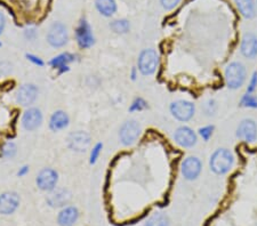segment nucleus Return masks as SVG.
<instances>
[{
	"label": "nucleus",
	"mask_w": 257,
	"mask_h": 226,
	"mask_svg": "<svg viewBox=\"0 0 257 226\" xmlns=\"http://www.w3.org/2000/svg\"><path fill=\"white\" fill-rule=\"evenodd\" d=\"M0 46H1V44H0Z\"/></svg>",
	"instance_id": "38"
},
{
	"label": "nucleus",
	"mask_w": 257,
	"mask_h": 226,
	"mask_svg": "<svg viewBox=\"0 0 257 226\" xmlns=\"http://www.w3.org/2000/svg\"><path fill=\"white\" fill-rule=\"evenodd\" d=\"M236 4L243 17L253 18L255 16V4H254V0H236Z\"/></svg>",
	"instance_id": "21"
},
{
	"label": "nucleus",
	"mask_w": 257,
	"mask_h": 226,
	"mask_svg": "<svg viewBox=\"0 0 257 226\" xmlns=\"http://www.w3.org/2000/svg\"><path fill=\"white\" fill-rule=\"evenodd\" d=\"M234 157L227 148H218L211 154L209 159L210 170L216 175H225L232 169Z\"/></svg>",
	"instance_id": "1"
},
{
	"label": "nucleus",
	"mask_w": 257,
	"mask_h": 226,
	"mask_svg": "<svg viewBox=\"0 0 257 226\" xmlns=\"http://www.w3.org/2000/svg\"><path fill=\"white\" fill-rule=\"evenodd\" d=\"M237 137L247 143H253L257 138V125L253 119H245L237 128Z\"/></svg>",
	"instance_id": "10"
},
{
	"label": "nucleus",
	"mask_w": 257,
	"mask_h": 226,
	"mask_svg": "<svg viewBox=\"0 0 257 226\" xmlns=\"http://www.w3.org/2000/svg\"><path fill=\"white\" fill-rule=\"evenodd\" d=\"M20 206V196L16 192H5L0 195V214L11 215Z\"/></svg>",
	"instance_id": "14"
},
{
	"label": "nucleus",
	"mask_w": 257,
	"mask_h": 226,
	"mask_svg": "<svg viewBox=\"0 0 257 226\" xmlns=\"http://www.w3.org/2000/svg\"><path fill=\"white\" fill-rule=\"evenodd\" d=\"M67 40H69V34H67L65 25L60 23V22L51 24L47 33L48 44L54 48H61L65 46Z\"/></svg>",
	"instance_id": "4"
},
{
	"label": "nucleus",
	"mask_w": 257,
	"mask_h": 226,
	"mask_svg": "<svg viewBox=\"0 0 257 226\" xmlns=\"http://www.w3.org/2000/svg\"><path fill=\"white\" fill-rule=\"evenodd\" d=\"M71 200V193L65 189L53 190L49 195L47 196L48 205L51 207H63Z\"/></svg>",
	"instance_id": "17"
},
{
	"label": "nucleus",
	"mask_w": 257,
	"mask_h": 226,
	"mask_svg": "<svg viewBox=\"0 0 257 226\" xmlns=\"http://www.w3.org/2000/svg\"><path fill=\"white\" fill-rule=\"evenodd\" d=\"M41 122H43V114H41L40 110L37 108H30L23 113L22 117V125L25 130L33 131L40 127Z\"/></svg>",
	"instance_id": "15"
},
{
	"label": "nucleus",
	"mask_w": 257,
	"mask_h": 226,
	"mask_svg": "<svg viewBox=\"0 0 257 226\" xmlns=\"http://www.w3.org/2000/svg\"><path fill=\"white\" fill-rule=\"evenodd\" d=\"M79 217V211L76 207L69 206L63 208L57 216V223L60 226H71L77 222Z\"/></svg>",
	"instance_id": "18"
},
{
	"label": "nucleus",
	"mask_w": 257,
	"mask_h": 226,
	"mask_svg": "<svg viewBox=\"0 0 257 226\" xmlns=\"http://www.w3.org/2000/svg\"><path fill=\"white\" fill-rule=\"evenodd\" d=\"M240 105L243 106V108L257 109V96L253 95L252 93H247L246 95H243L241 97Z\"/></svg>",
	"instance_id": "25"
},
{
	"label": "nucleus",
	"mask_w": 257,
	"mask_h": 226,
	"mask_svg": "<svg viewBox=\"0 0 257 226\" xmlns=\"http://www.w3.org/2000/svg\"><path fill=\"white\" fill-rule=\"evenodd\" d=\"M170 112H172L173 117L177 119L178 121L186 122L191 120L194 115L195 108L193 103L179 99V101H175L170 104Z\"/></svg>",
	"instance_id": "5"
},
{
	"label": "nucleus",
	"mask_w": 257,
	"mask_h": 226,
	"mask_svg": "<svg viewBox=\"0 0 257 226\" xmlns=\"http://www.w3.org/2000/svg\"><path fill=\"white\" fill-rule=\"evenodd\" d=\"M69 115L66 114L64 111H55L51 114L50 120H49V128L53 131H60L62 129L66 128L69 125Z\"/></svg>",
	"instance_id": "19"
},
{
	"label": "nucleus",
	"mask_w": 257,
	"mask_h": 226,
	"mask_svg": "<svg viewBox=\"0 0 257 226\" xmlns=\"http://www.w3.org/2000/svg\"><path fill=\"white\" fill-rule=\"evenodd\" d=\"M217 111V104L214 99H209L204 104V112L206 113V115H214Z\"/></svg>",
	"instance_id": "29"
},
{
	"label": "nucleus",
	"mask_w": 257,
	"mask_h": 226,
	"mask_svg": "<svg viewBox=\"0 0 257 226\" xmlns=\"http://www.w3.org/2000/svg\"><path fill=\"white\" fill-rule=\"evenodd\" d=\"M213 133H214V126H205V127L199 129V135H200L202 140L206 142L210 140V137L213 136Z\"/></svg>",
	"instance_id": "28"
},
{
	"label": "nucleus",
	"mask_w": 257,
	"mask_h": 226,
	"mask_svg": "<svg viewBox=\"0 0 257 226\" xmlns=\"http://www.w3.org/2000/svg\"><path fill=\"white\" fill-rule=\"evenodd\" d=\"M66 71H69V66H62V67H60V69H59V73L60 74H62V73H64V72H66Z\"/></svg>",
	"instance_id": "36"
},
{
	"label": "nucleus",
	"mask_w": 257,
	"mask_h": 226,
	"mask_svg": "<svg viewBox=\"0 0 257 226\" xmlns=\"http://www.w3.org/2000/svg\"><path fill=\"white\" fill-rule=\"evenodd\" d=\"M17 147L13 142H7L1 146V156L5 158H13L16 154Z\"/></svg>",
	"instance_id": "26"
},
{
	"label": "nucleus",
	"mask_w": 257,
	"mask_h": 226,
	"mask_svg": "<svg viewBox=\"0 0 257 226\" xmlns=\"http://www.w3.org/2000/svg\"><path fill=\"white\" fill-rule=\"evenodd\" d=\"M102 147H103L102 143H97L94 147H93V150L91 152V158H89V162H91L92 164L96 162V160H97L99 153H101V151H102Z\"/></svg>",
	"instance_id": "30"
},
{
	"label": "nucleus",
	"mask_w": 257,
	"mask_h": 226,
	"mask_svg": "<svg viewBox=\"0 0 257 226\" xmlns=\"http://www.w3.org/2000/svg\"><path fill=\"white\" fill-rule=\"evenodd\" d=\"M110 28L112 31L115 32V33L124 34L129 31L130 25H129V22H128L127 20H115L110 24Z\"/></svg>",
	"instance_id": "24"
},
{
	"label": "nucleus",
	"mask_w": 257,
	"mask_h": 226,
	"mask_svg": "<svg viewBox=\"0 0 257 226\" xmlns=\"http://www.w3.org/2000/svg\"><path fill=\"white\" fill-rule=\"evenodd\" d=\"M131 79H133V80L136 79V69L131 70Z\"/></svg>",
	"instance_id": "37"
},
{
	"label": "nucleus",
	"mask_w": 257,
	"mask_h": 226,
	"mask_svg": "<svg viewBox=\"0 0 257 226\" xmlns=\"http://www.w3.org/2000/svg\"><path fill=\"white\" fill-rule=\"evenodd\" d=\"M147 108V103L144 101L143 98H135V101L131 103L129 112H137V111H142V110Z\"/></svg>",
	"instance_id": "27"
},
{
	"label": "nucleus",
	"mask_w": 257,
	"mask_h": 226,
	"mask_svg": "<svg viewBox=\"0 0 257 226\" xmlns=\"http://www.w3.org/2000/svg\"><path fill=\"white\" fill-rule=\"evenodd\" d=\"M145 226H169V219L165 214L157 212L147 219Z\"/></svg>",
	"instance_id": "23"
},
{
	"label": "nucleus",
	"mask_w": 257,
	"mask_h": 226,
	"mask_svg": "<svg viewBox=\"0 0 257 226\" xmlns=\"http://www.w3.org/2000/svg\"><path fill=\"white\" fill-rule=\"evenodd\" d=\"M159 63V56L154 49H144L141 51L137 65H139L140 72L143 76H151L156 72Z\"/></svg>",
	"instance_id": "3"
},
{
	"label": "nucleus",
	"mask_w": 257,
	"mask_h": 226,
	"mask_svg": "<svg viewBox=\"0 0 257 226\" xmlns=\"http://www.w3.org/2000/svg\"><path fill=\"white\" fill-rule=\"evenodd\" d=\"M246 67L240 62H232L227 64L224 71L225 82L230 89H238L243 85L246 80Z\"/></svg>",
	"instance_id": "2"
},
{
	"label": "nucleus",
	"mask_w": 257,
	"mask_h": 226,
	"mask_svg": "<svg viewBox=\"0 0 257 226\" xmlns=\"http://www.w3.org/2000/svg\"><path fill=\"white\" fill-rule=\"evenodd\" d=\"M57 180H59V175L54 169L51 168H44L40 170V173L37 176V185L40 190L46 192H51L55 190Z\"/></svg>",
	"instance_id": "7"
},
{
	"label": "nucleus",
	"mask_w": 257,
	"mask_h": 226,
	"mask_svg": "<svg viewBox=\"0 0 257 226\" xmlns=\"http://www.w3.org/2000/svg\"><path fill=\"white\" fill-rule=\"evenodd\" d=\"M27 59L34 64V65H38V66H44V62L43 60L39 59V57H37L36 55H32V54H27Z\"/></svg>",
	"instance_id": "33"
},
{
	"label": "nucleus",
	"mask_w": 257,
	"mask_h": 226,
	"mask_svg": "<svg viewBox=\"0 0 257 226\" xmlns=\"http://www.w3.org/2000/svg\"><path fill=\"white\" fill-rule=\"evenodd\" d=\"M28 172H29V167H28V166L22 167V168H20V170H18V172H17V176L22 177V176L27 175Z\"/></svg>",
	"instance_id": "35"
},
{
	"label": "nucleus",
	"mask_w": 257,
	"mask_h": 226,
	"mask_svg": "<svg viewBox=\"0 0 257 226\" xmlns=\"http://www.w3.org/2000/svg\"><path fill=\"white\" fill-rule=\"evenodd\" d=\"M141 135V126L137 121L129 120L126 121L121 126L120 131H119V138L120 142L126 146L134 144L135 142L139 140Z\"/></svg>",
	"instance_id": "6"
},
{
	"label": "nucleus",
	"mask_w": 257,
	"mask_h": 226,
	"mask_svg": "<svg viewBox=\"0 0 257 226\" xmlns=\"http://www.w3.org/2000/svg\"><path fill=\"white\" fill-rule=\"evenodd\" d=\"M257 88V71L253 73V76L250 77L248 87H247V93H254Z\"/></svg>",
	"instance_id": "31"
},
{
	"label": "nucleus",
	"mask_w": 257,
	"mask_h": 226,
	"mask_svg": "<svg viewBox=\"0 0 257 226\" xmlns=\"http://www.w3.org/2000/svg\"><path fill=\"white\" fill-rule=\"evenodd\" d=\"M202 170V163L197 157H189L183 160L181 166L182 175L185 179L193 180L197 179Z\"/></svg>",
	"instance_id": "9"
},
{
	"label": "nucleus",
	"mask_w": 257,
	"mask_h": 226,
	"mask_svg": "<svg viewBox=\"0 0 257 226\" xmlns=\"http://www.w3.org/2000/svg\"><path fill=\"white\" fill-rule=\"evenodd\" d=\"M76 40L80 48H89L94 45V35H93L91 25L86 20L79 22L76 29Z\"/></svg>",
	"instance_id": "8"
},
{
	"label": "nucleus",
	"mask_w": 257,
	"mask_h": 226,
	"mask_svg": "<svg viewBox=\"0 0 257 226\" xmlns=\"http://www.w3.org/2000/svg\"><path fill=\"white\" fill-rule=\"evenodd\" d=\"M181 1V0H160V2H161V6L167 11H170V9L175 8L176 6L178 5V2Z\"/></svg>",
	"instance_id": "32"
},
{
	"label": "nucleus",
	"mask_w": 257,
	"mask_h": 226,
	"mask_svg": "<svg viewBox=\"0 0 257 226\" xmlns=\"http://www.w3.org/2000/svg\"><path fill=\"white\" fill-rule=\"evenodd\" d=\"M38 88L32 83L21 86L16 93V102L22 106H29L37 99Z\"/></svg>",
	"instance_id": "13"
},
{
	"label": "nucleus",
	"mask_w": 257,
	"mask_h": 226,
	"mask_svg": "<svg viewBox=\"0 0 257 226\" xmlns=\"http://www.w3.org/2000/svg\"><path fill=\"white\" fill-rule=\"evenodd\" d=\"M174 140L179 146L182 147H193L197 144L198 137L197 134L190 127H186V126H182L176 129L174 134Z\"/></svg>",
	"instance_id": "12"
},
{
	"label": "nucleus",
	"mask_w": 257,
	"mask_h": 226,
	"mask_svg": "<svg viewBox=\"0 0 257 226\" xmlns=\"http://www.w3.org/2000/svg\"><path fill=\"white\" fill-rule=\"evenodd\" d=\"M91 144V136L86 131L78 130L71 133L67 137V145L76 152H85Z\"/></svg>",
	"instance_id": "11"
},
{
	"label": "nucleus",
	"mask_w": 257,
	"mask_h": 226,
	"mask_svg": "<svg viewBox=\"0 0 257 226\" xmlns=\"http://www.w3.org/2000/svg\"><path fill=\"white\" fill-rule=\"evenodd\" d=\"M73 61H75V55L70 53H62L57 55L54 59H51L49 65L55 67V69H60L62 66H66L67 64L73 62Z\"/></svg>",
	"instance_id": "22"
},
{
	"label": "nucleus",
	"mask_w": 257,
	"mask_h": 226,
	"mask_svg": "<svg viewBox=\"0 0 257 226\" xmlns=\"http://www.w3.org/2000/svg\"><path fill=\"white\" fill-rule=\"evenodd\" d=\"M240 51L246 59L253 60L257 57V37L255 34L247 33L243 35L240 45Z\"/></svg>",
	"instance_id": "16"
},
{
	"label": "nucleus",
	"mask_w": 257,
	"mask_h": 226,
	"mask_svg": "<svg viewBox=\"0 0 257 226\" xmlns=\"http://www.w3.org/2000/svg\"><path fill=\"white\" fill-rule=\"evenodd\" d=\"M5 24H6V18H5L4 14H2V13L0 12V33H1V32L4 31Z\"/></svg>",
	"instance_id": "34"
},
{
	"label": "nucleus",
	"mask_w": 257,
	"mask_h": 226,
	"mask_svg": "<svg viewBox=\"0 0 257 226\" xmlns=\"http://www.w3.org/2000/svg\"><path fill=\"white\" fill-rule=\"evenodd\" d=\"M96 8L97 11L101 13L102 15L107 16H112L117 11V4H115V0H96L95 2Z\"/></svg>",
	"instance_id": "20"
}]
</instances>
